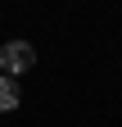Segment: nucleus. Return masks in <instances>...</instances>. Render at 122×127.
Returning <instances> with one entry per match:
<instances>
[{
    "label": "nucleus",
    "mask_w": 122,
    "mask_h": 127,
    "mask_svg": "<svg viewBox=\"0 0 122 127\" xmlns=\"http://www.w3.org/2000/svg\"><path fill=\"white\" fill-rule=\"evenodd\" d=\"M32 64H36L32 41H5V45H0V68H5V77H14V73H27Z\"/></svg>",
    "instance_id": "f257e3e1"
},
{
    "label": "nucleus",
    "mask_w": 122,
    "mask_h": 127,
    "mask_svg": "<svg viewBox=\"0 0 122 127\" xmlns=\"http://www.w3.org/2000/svg\"><path fill=\"white\" fill-rule=\"evenodd\" d=\"M18 82H14V77H0V114H14V109H18Z\"/></svg>",
    "instance_id": "f03ea898"
}]
</instances>
